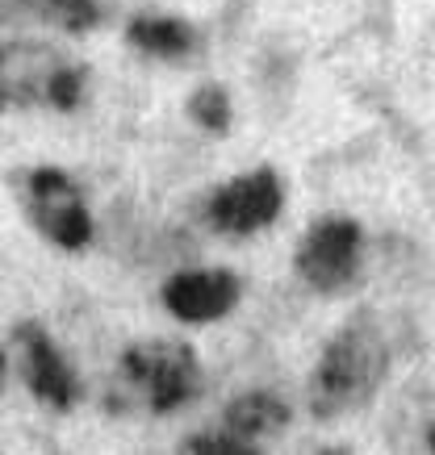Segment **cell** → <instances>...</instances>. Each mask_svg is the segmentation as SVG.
Listing matches in <instances>:
<instances>
[{
    "label": "cell",
    "instance_id": "cell-1",
    "mask_svg": "<svg viewBox=\"0 0 435 455\" xmlns=\"http://www.w3.org/2000/svg\"><path fill=\"white\" fill-rule=\"evenodd\" d=\"M390 368V351L377 331L368 326H343V331L323 347V355L310 376V414L339 418L348 410H360L377 397L381 380Z\"/></svg>",
    "mask_w": 435,
    "mask_h": 455
},
{
    "label": "cell",
    "instance_id": "cell-2",
    "mask_svg": "<svg viewBox=\"0 0 435 455\" xmlns=\"http://www.w3.org/2000/svg\"><path fill=\"white\" fill-rule=\"evenodd\" d=\"M117 372L126 376L151 414H172L201 393V359L193 347L176 343V339L126 347Z\"/></svg>",
    "mask_w": 435,
    "mask_h": 455
},
{
    "label": "cell",
    "instance_id": "cell-3",
    "mask_svg": "<svg viewBox=\"0 0 435 455\" xmlns=\"http://www.w3.org/2000/svg\"><path fill=\"white\" fill-rule=\"evenodd\" d=\"M360 221L351 218H323L314 221L297 247V276L314 292H339L356 280L360 267Z\"/></svg>",
    "mask_w": 435,
    "mask_h": 455
},
{
    "label": "cell",
    "instance_id": "cell-4",
    "mask_svg": "<svg viewBox=\"0 0 435 455\" xmlns=\"http://www.w3.org/2000/svg\"><path fill=\"white\" fill-rule=\"evenodd\" d=\"M26 193H29V218L38 221V230L55 247H63V251L88 247L93 218H88L85 201H80V188L71 184L68 172H59V167H34L26 180Z\"/></svg>",
    "mask_w": 435,
    "mask_h": 455
},
{
    "label": "cell",
    "instance_id": "cell-5",
    "mask_svg": "<svg viewBox=\"0 0 435 455\" xmlns=\"http://www.w3.org/2000/svg\"><path fill=\"white\" fill-rule=\"evenodd\" d=\"M281 205H285L281 176L272 167H255V172L230 180V184H222L210 196V226L230 238L255 235V230H264V226L277 221Z\"/></svg>",
    "mask_w": 435,
    "mask_h": 455
},
{
    "label": "cell",
    "instance_id": "cell-6",
    "mask_svg": "<svg viewBox=\"0 0 435 455\" xmlns=\"http://www.w3.org/2000/svg\"><path fill=\"white\" fill-rule=\"evenodd\" d=\"M9 343L17 347V363H21V380L38 401L55 405V410H71L80 401V376L71 372V363L63 359L51 334L38 322H17L9 331Z\"/></svg>",
    "mask_w": 435,
    "mask_h": 455
},
{
    "label": "cell",
    "instance_id": "cell-7",
    "mask_svg": "<svg viewBox=\"0 0 435 455\" xmlns=\"http://www.w3.org/2000/svg\"><path fill=\"white\" fill-rule=\"evenodd\" d=\"M243 297V284L226 267H205V272H181L159 289V301L181 322H218Z\"/></svg>",
    "mask_w": 435,
    "mask_h": 455
},
{
    "label": "cell",
    "instance_id": "cell-8",
    "mask_svg": "<svg viewBox=\"0 0 435 455\" xmlns=\"http://www.w3.org/2000/svg\"><path fill=\"white\" fill-rule=\"evenodd\" d=\"M126 42L142 55L155 59H184L193 55L197 46V29L181 17H164V13H139L126 26Z\"/></svg>",
    "mask_w": 435,
    "mask_h": 455
},
{
    "label": "cell",
    "instance_id": "cell-9",
    "mask_svg": "<svg viewBox=\"0 0 435 455\" xmlns=\"http://www.w3.org/2000/svg\"><path fill=\"white\" fill-rule=\"evenodd\" d=\"M289 405L272 393H239L222 410L226 430H235L243 439H255V435H277V430L289 427Z\"/></svg>",
    "mask_w": 435,
    "mask_h": 455
},
{
    "label": "cell",
    "instance_id": "cell-10",
    "mask_svg": "<svg viewBox=\"0 0 435 455\" xmlns=\"http://www.w3.org/2000/svg\"><path fill=\"white\" fill-rule=\"evenodd\" d=\"M13 4L26 17L63 29V34H88L101 21L97 0H13Z\"/></svg>",
    "mask_w": 435,
    "mask_h": 455
},
{
    "label": "cell",
    "instance_id": "cell-11",
    "mask_svg": "<svg viewBox=\"0 0 435 455\" xmlns=\"http://www.w3.org/2000/svg\"><path fill=\"white\" fill-rule=\"evenodd\" d=\"M189 117H193L201 130H210L222 139L230 130V97H226L222 84H201L193 97H189Z\"/></svg>",
    "mask_w": 435,
    "mask_h": 455
},
{
    "label": "cell",
    "instance_id": "cell-12",
    "mask_svg": "<svg viewBox=\"0 0 435 455\" xmlns=\"http://www.w3.org/2000/svg\"><path fill=\"white\" fill-rule=\"evenodd\" d=\"M85 84H88V68H55V76L46 80V105L59 113H71L85 100Z\"/></svg>",
    "mask_w": 435,
    "mask_h": 455
},
{
    "label": "cell",
    "instance_id": "cell-13",
    "mask_svg": "<svg viewBox=\"0 0 435 455\" xmlns=\"http://www.w3.org/2000/svg\"><path fill=\"white\" fill-rule=\"evenodd\" d=\"M181 451H197V455H252L255 443L235 435V430H222V435H210V430H201V435H189L181 439Z\"/></svg>",
    "mask_w": 435,
    "mask_h": 455
},
{
    "label": "cell",
    "instance_id": "cell-14",
    "mask_svg": "<svg viewBox=\"0 0 435 455\" xmlns=\"http://www.w3.org/2000/svg\"><path fill=\"white\" fill-rule=\"evenodd\" d=\"M427 447L435 451V427H427Z\"/></svg>",
    "mask_w": 435,
    "mask_h": 455
}]
</instances>
